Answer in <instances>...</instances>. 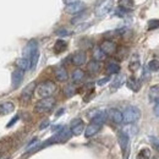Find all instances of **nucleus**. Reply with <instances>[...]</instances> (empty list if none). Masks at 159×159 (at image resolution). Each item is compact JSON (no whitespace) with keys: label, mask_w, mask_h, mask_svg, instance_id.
Returning <instances> with one entry per match:
<instances>
[{"label":"nucleus","mask_w":159,"mask_h":159,"mask_svg":"<svg viewBox=\"0 0 159 159\" xmlns=\"http://www.w3.org/2000/svg\"><path fill=\"white\" fill-rule=\"evenodd\" d=\"M57 91V84L52 81H45L38 84L36 92L40 98H47V97H52Z\"/></svg>","instance_id":"obj_1"},{"label":"nucleus","mask_w":159,"mask_h":159,"mask_svg":"<svg viewBox=\"0 0 159 159\" xmlns=\"http://www.w3.org/2000/svg\"><path fill=\"white\" fill-rule=\"evenodd\" d=\"M119 5L120 7L129 11V10H132L135 7V1L134 0H119Z\"/></svg>","instance_id":"obj_26"},{"label":"nucleus","mask_w":159,"mask_h":159,"mask_svg":"<svg viewBox=\"0 0 159 159\" xmlns=\"http://www.w3.org/2000/svg\"><path fill=\"white\" fill-rule=\"evenodd\" d=\"M84 79V72L81 70V69H76V70H74L72 71V74H71V80L74 81V82H81L82 80Z\"/></svg>","instance_id":"obj_25"},{"label":"nucleus","mask_w":159,"mask_h":159,"mask_svg":"<svg viewBox=\"0 0 159 159\" xmlns=\"http://www.w3.org/2000/svg\"><path fill=\"white\" fill-rule=\"evenodd\" d=\"M0 156H1V154H0Z\"/></svg>","instance_id":"obj_43"},{"label":"nucleus","mask_w":159,"mask_h":159,"mask_svg":"<svg viewBox=\"0 0 159 159\" xmlns=\"http://www.w3.org/2000/svg\"><path fill=\"white\" fill-rule=\"evenodd\" d=\"M57 34L58 36H67V34H70V32L67 31V30H59V31H57Z\"/></svg>","instance_id":"obj_38"},{"label":"nucleus","mask_w":159,"mask_h":159,"mask_svg":"<svg viewBox=\"0 0 159 159\" xmlns=\"http://www.w3.org/2000/svg\"><path fill=\"white\" fill-rule=\"evenodd\" d=\"M154 114L157 115V118H159V98L156 99V105H154Z\"/></svg>","instance_id":"obj_39"},{"label":"nucleus","mask_w":159,"mask_h":159,"mask_svg":"<svg viewBox=\"0 0 159 159\" xmlns=\"http://www.w3.org/2000/svg\"><path fill=\"white\" fill-rule=\"evenodd\" d=\"M102 126H103V125H100V124H98V122H96V121L92 120V121L87 125V127H86V130H84V136H86V137H92V136L97 135V132L100 131Z\"/></svg>","instance_id":"obj_8"},{"label":"nucleus","mask_w":159,"mask_h":159,"mask_svg":"<svg viewBox=\"0 0 159 159\" xmlns=\"http://www.w3.org/2000/svg\"><path fill=\"white\" fill-rule=\"evenodd\" d=\"M149 98L152 100H156L159 98V84L151 87V89H149Z\"/></svg>","instance_id":"obj_28"},{"label":"nucleus","mask_w":159,"mask_h":159,"mask_svg":"<svg viewBox=\"0 0 159 159\" xmlns=\"http://www.w3.org/2000/svg\"><path fill=\"white\" fill-rule=\"evenodd\" d=\"M37 50H38V42L34 39L30 40V42L26 44V47L23 48V58L30 59L31 55H32L34 52H37Z\"/></svg>","instance_id":"obj_7"},{"label":"nucleus","mask_w":159,"mask_h":159,"mask_svg":"<svg viewBox=\"0 0 159 159\" xmlns=\"http://www.w3.org/2000/svg\"><path fill=\"white\" fill-rule=\"evenodd\" d=\"M77 15H79V16H76V17H75V19H72V21H71V22H72V23H79L80 21H81V20H83V19H84V17H86V16H87V15H86V14H84V15H83V14H81V12H80V14H77Z\"/></svg>","instance_id":"obj_34"},{"label":"nucleus","mask_w":159,"mask_h":159,"mask_svg":"<svg viewBox=\"0 0 159 159\" xmlns=\"http://www.w3.org/2000/svg\"><path fill=\"white\" fill-rule=\"evenodd\" d=\"M129 69H130L132 72L137 71L139 69V58H137V55H134V59L131 60V62H130V65H129Z\"/></svg>","instance_id":"obj_27"},{"label":"nucleus","mask_w":159,"mask_h":159,"mask_svg":"<svg viewBox=\"0 0 159 159\" xmlns=\"http://www.w3.org/2000/svg\"><path fill=\"white\" fill-rule=\"evenodd\" d=\"M16 66H17V69H20L22 71H27L31 69V61H30V59L22 57V58L16 60Z\"/></svg>","instance_id":"obj_18"},{"label":"nucleus","mask_w":159,"mask_h":159,"mask_svg":"<svg viewBox=\"0 0 159 159\" xmlns=\"http://www.w3.org/2000/svg\"><path fill=\"white\" fill-rule=\"evenodd\" d=\"M99 47L105 55H113L116 52V44L113 40H104Z\"/></svg>","instance_id":"obj_11"},{"label":"nucleus","mask_w":159,"mask_h":159,"mask_svg":"<svg viewBox=\"0 0 159 159\" xmlns=\"http://www.w3.org/2000/svg\"><path fill=\"white\" fill-rule=\"evenodd\" d=\"M92 57H93V60H96V61H102V60L105 59L107 55L103 53V50L100 49V47H96V48L93 49Z\"/></svg>","instance_id":"obj_24"},{"label":"nucleus","mask_w":159,"mask_h":159,"mask_svg":"<svg viewBox=\"0 0 159 159\" xmlns=\"http://www.w3.org/2000/svg\"><path fill=\"white\" fill-rule=\"evenodd\" d=\"M23 75H25V71H22L20 69H16L14 70L12 72V77H11V84H12V88H17L21 84V82L23 81Z\"/></svg>","instance_id":"obj_12"},{"label":"nucleus","mask_w":159,"mask_h":159,"mask_svg":"<svg viewBox=\"0 0 159 159\" xmlns=\"http://www.w3.org/2000/svg\"><path fill=\"white\" fill-rule=\"evenodd\" d=\"M34 89H36V83H34V82H31V83L23 89V92H22V94H21V100L25 102V103L28 102V100L32 98Z\"/></svg>","instance_id":"obj_13"},{"label":"nucleus","mask_w":159,"mask_h":159,"mask_svg":"<svg viewBox=\"0 0 159 159\" xmlns=\"http://www.w3.org/2000/svg\"><path fill=\"white\" fill-rule=\"evenodd\" d=\"M75 92H76V89H75V87H74L72 84H67V86L64 88V94H65L66 97H72V96L75 94Z\"/></svg>","instance_id":"obj_31"},{"label":"nucleus","mask_w":159,"mask_h":159,"mask_svg":"<svg viewBox=\"0 0 159 159\" xmlns=\"http://www.w3.org/2000/svg\"><path fill=\"white\" fill-rule=\"evenodd\" d=\"M99 70H100L99 61L92 60V61H89V62L87 64V71H88L91 75H94V74H97Z\"/></svg>","instance_id":"obj_21"},{"label":"nucleus","mask_w":159,"mask_h":159,"mask_svg":"<svg viewBox=\"0 0 159 159\" xmlns=\"http://www.w3.org/2000/svg\"><path fill=\"white\" fill-rule=\"evenodd\" d=\"M127 11L125 10V9H122V7H119V9H116V11H115V15L116 16H120V17H122V16H125V14H126Z\"/></svg>","instance_id":"obj_35"},{"label":"nucleus","mask_w":159,"mask_h":159,"mask_svg":"<svg viewBox=\"0 0 159 159\" xmlns=\"http://www.w3.org/2000/svg\"><path fill=\"white\" fill-rule=\"evenodd\" d=\"M48 125H49V120L47 119V120H44L42 124H40V126H39V129L40 130H43V129H45V127H48Z\"/></svg>","instance_id":"obj_40"},{"label":"nucleus","mask_w":159,"mask_h":159,"mask_svg":"<svg viewBox=\"0 0 159 159\" xmlns=\"http://www.w3.org/2000/svg\"><path fill=\"white\" fill-rule=\"evenodd\" d=\"M55 103H57V100H55V98H53V97L42 98V99L38 100V102L36 103V105H34V110H36L37 113H39V114L48 113V111H50V110L54 108Z\"/></svg>","instance_id":"obj_3"},{"label":"nucleus","mask_w":159,"mask_h":159,"mask_svg":"<svg viewBox=\"0 0 159 159\" xmlns=\"http://www.w3.org/2000/svg\"><path fill=\"white\" fill-rule=\"evenodd\" d=\"M147 69L149 70V71H153V72H156V71H158L159 70V60H151L149 62H148V65H147Z\"/></svg>","instance_id":"obj_30"},{"label":"nucleus","mask_w":159,"mask_h":159,"mask_svg":"<svg viewBox=\"0 0 159 159\" xmlns=\"http://www.w3.org/2000/svg\"><path fill=\"white\" fill-rule=\"evenodd\" d=\"M38 59H39V52L37 50V52H34V53L31 55V58H30V61H31V70L36 69V66H37V64H38Z\"/></svg>","instance_id":"obj_29"},{"label":"nucleus","mask_w":159,"mask_h":159,"mask_svg":"<svg viewBox=\"0 0 159 159\" xmlns=\"http://www.w3.org/2000/svg\"><path fill=\"white\" fill-rule=\"evenodd\" d=\"M113 4H114V0H100L96 5V16L104 17L111 10Z\"/></svg>","instance_id":"obj_5"},{"label":"nucleus","mask_w":159,"mask_h":159,"mask_svg":"<svg viewBox=\"0 0 159 159\" xmlns=\"http://www.w3.org/2000/svg\"><path fill=\"white\" fill-rule=\"evenodd\" d=\"M125 76L124 75H118L115 79H114V81H113V83H111V86H110V91L111 92H115L116 89H119L120 87L122 86V83L125 82Z\"/></svg>","instance_id":"obj_20"},{"label":"nucleus","mask_w":159,"mask_h":159,"mask_svg":"<svg viewBox=\"0 0 159 159\" xmlns=\"http://www.w3.org/2000/svg\"><path fill=\"white\" fill-rule=\"evenodd\" d=\"M107 72L108 75H115V74H119L120 71V65L115 61H110L108 65H107Z\"/></svg>","instance_id":"obj_22"},{"label":"nucleus","mask_w":159,"mask_h":159,"mask_svg":"<svg viewBox=\"0 0 159 159\" xmlns=\"http://www.w3.org/2000/svg\"><path fill=\"white\" fill-rule=\"evenodd\" d=\"M17 120H19V115H16L15 118H12V119H11V121L7 124V127H11V126H12V125H14V124L17 121Z\"/></svg>","instance_id":"obj_41"},{"label":"nucleus","mask_w":159,"mask_h":159,"mask_svg":"<svg viewBox=\"0 0 159 159\" xmlns=\"http://www.w3.org/2000/svg\"><path fill=\"white\" fill-rule=\"evenodd\" d=\"M141 118V110L137 107L130 105L122 113V122L125 124H134Z\"/></svg>","instance_id":"obj_2"},{"label":"nucleus","mask_w":159,"mask_h":159,"mask_svg":"<svg viewBox=\"0 0 159 159\" xmlns=\"http://www.w3.org/2000/svg\"><path fill=\"white\" fill-rule=\"evenodd\" d=\"M83 130H84V122L82 121V119H74L71 121L70 131H71L72 135L79 136L83 132Z\"/></svg>","instance_id":"obj_10"},{"label":"nucleus","mask_w":159,"mask_h":159,"mask_svg":"<svg viewBox=\"0 0 159 159\" xmlns=\"http://www.w3.org/2000/svg\"><path fill=\"white\" fill-rule=\"evenodd\" d=\"M54 74H55V77L58 81L60 82H65L67 77H69V75H67V71H66V69L64 67V66H59V67H57L55 69V71H54Z\"/></svg>","instance_id":"obj_16"},{"label":"nucleus","mask_w":159,"mask_h":159,"mask_svg":"<svg viewBox=\"0 0 159 159\" xmlns=\"http://www.w3.org/2000/svg\"><path fill=\"white\" fill-rule=\"evenodd\" d=\"M107 115L110 118V120L114 122V124H121L122 122V113L118 110V109H115V108H113V109H109L108 110V113H107Z\"/></svg>","instance_id":"obj_14"},{"label":"nucleus","mask_w":159,"mask_h":159,"mask_svg":"<svg viewBox=\"0 0 159 159\" xmlns=\"http://www.w3.org/2000/svg\"><path fill=\"white\" fill-rule=\"evenodd\" d=\"M84 10V2L82 1H74L66 6V12L71 15H77Z\"/></svg>","instance_id":"obj_6"},{"label":"nucleus","mask_w":159,"mask_h":159,"mask_svg":"<svg viewBox=\"0 0 159 159\" xmlns=\"http://www.w3.org/2000/svg\"><path fill=\"white\" fill-rule=\"evenodd\" d=\"M126 86L132 91V92H139L141 88V82L136 77H130L126 80Z\"/></svg>","instance_id":"obj_15"},{"label":"nucleus","mask_w":159,"mask_h":159,"mask_svg":"<svg viewBox=\"0 0 159 159\" xmlns=\"http://www.w3.org/2000/svg\"><path fill=\"white\" fill-rule=\"evenodd\" d=\"M149 141L152 142V144H153L156 148H158V149H159V139H157V137H153V136H151V137H149Z\"/></svg>","instance_id":"obj_36"},{"label":"nucleus","mask_w":159,"mask_h":159,"mask_svg":"<svg viewBox=\"0 0 159 159\" xmlns=\"http://www.w3.org/2000/svg\"><path fill=\"white\" fill-rule=\"evenodd\" d=\"M71 135H72V134H71L70 129H67V127H61L53 137H50L47 142H44L43 146H49V144H52V143H61V142H65V141H67V139L71 137Z\"/></svg>","instance_id":"obj_4"},{"label":"nucleus","mask_w":159,"mask_h":159,"mask_svg":"<svg viewBox=\"0 0 159 159\" xmlns=\"http://www.w3.org/2000/svg\"><path fill=\"white\" fill-rule=\"evenodd\" d=\"M62 113H64V109H60L59 111H58V113H57V116H60V115H61V114H62Z\"/></svg>","instance_id":"obj_42"},{"label":"nucleus","mask_w":159,"mask_h":159,"mask_svg":"<svg viewBox=\"0 0 159 159\" xmlns=\"http://www.w3.org/2000/svg\"><path fill=\"white\" fill-rule=\"evenodd\" d=\"M15 109V105L12 102H5V103H1L0 104V115H5V114H9L11 111H14Z\"/></svg>","instance_id":"obj_19"},{"label":"nucleus","mask_w":159,"mask_h":159,"mask_svg":"<svg viewBox=\"0 0 159 159\" xmlns=\"http://www.w3.org/2000/svg\"><path fill=\"white\" fill-rule=\"evenodd\" d=\"M109 81H110V76H107V77H104V79L99 80V81L97 82V84H98V86H103V84H105V83L109 82Z\"/></svg>","instance_id":"obj_37"},{"label":"nucleus","mask_w":159,"mask_h":159,"mask_svg":"<svg viewBox=\"0 0 159 159\" xmlns=\"http://www.w3.org/2000/svg\"><path fill=\"white\" fill-rule=\"evenodd\" d=\"M151 158V151L148 148H143L137 156V159H149Z\"/></svg>","instance_id":"obj_32"},{"label":"nucleus","mask_w":159,"mask_h":159,"mask_svg":"<svg viewBox=\"0 0 159 159\" xmlns=\"http://www.w3.org/2000/svg\"><path fill=\"white\" fill-rule=\"evenodd\" d=\"M156 28H159V20H149L148 21V30L153 31Z\"/></svg>","instance_id":"obj_33"},{"label":"nucleus","mask_w":159,"mask_h":159,"mask_svg":"<svg viewBox=\"0 0 159 159\" xmlns=\"http://www.w3.org/2000/svg\"><path fill=\"white\" fill-rule=\"evenodd\" d=\"M86 62V54L83 52H77L72 55V64L76 66H81Z\"/></svg>","instance_id":"obj_17"},{"label":"nucleus","mask_w":159,"mask_h":159,"mask_svg":"<svg viewBox=\"0 0 159 159\" xmlns=\"http://www.w3.org/2000/svg\"><path fill=\"white\" fill-rule=\"evenodd\" d=\"M66 48H67V43L62 39H58L54 44V52L58 53V54L62 53L64 50H66Z\"/></svg>","instance_id":"obj_23"},{"label":"nucleus","mask_w":159,"mask_h":159,"mask_svg":"<svg viewBox=\"0 0 159 159\" xmlns=\"http://www.w3.org/2000/svg\"><path fill=\"white\" fill-rule=\"evenodd\" d=\"M118 141H119L120 148L125 156V158H127V151H129V142H130V139H129V135L125 134V132H120L119 136H118Z\"/></svg>","instance_id":"obj_9"}]
</instances>
